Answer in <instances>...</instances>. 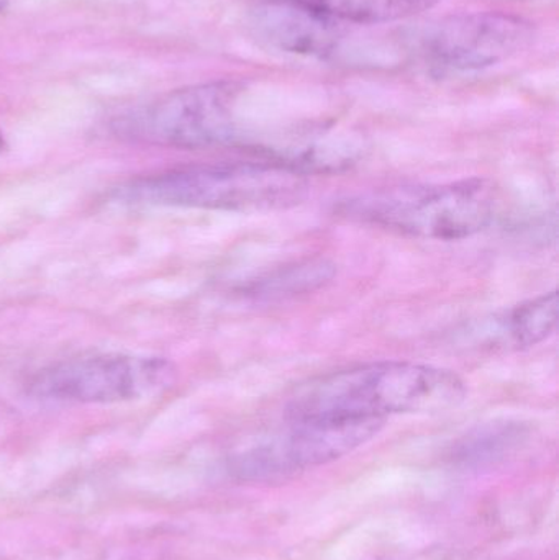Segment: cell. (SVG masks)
Wrapping results in <instances>:
<instances>
[{
    "label": "cell",
    "instance_id": "12",
    "mask_svg": "<svg viewBox=\"0 0 559 560\" xmlns=\"http://www.w3.org/2000/svg\"><path fill=\"white\" fill-rule=\"evenodd\" d=\"M514 430L511 427L488 428L476 436L469 438L463 446V456L473 457V459H488L501 453L505 444L514 441Z\"/></svg>",
    "mask_w": 559,
    "mask_h": 560
},
{
    "label": "cell",
    "instance_id": "4",
    "mask_svg": "<svg viewBox=\"0 0 559 560\" xmlns=\"http://www.w3.org/2000/svg\"><path fill=\"white\" fill-rule=\"evenodd\" d=\"M177 369L156 355H79L46 365L28 382V392L43 401L112 405L143 400L174 387Z\"/></svg>",
    "mask_w": 559,
    "mask_h": 560
},
{
    "label": "cell",
    "instance_id": "2",
    "mask_svg": "<svg viewBox=\"0 0 559 560\" xmlns=\"http://www.w3.org/2000/svg\"><path fill=\"white\" fill-rule=\"evenodd\" d=\"M307 189L305 174L279 163H220L141 177L117 197L141 206L263 212L295 206Z\"/></svg>",
    "mask_w": 559,
    "mask_h": 560
},
{
    "label": "cell",
    "instance_id": "10",
    "mask_svg": "<svg viewBox=\"0 0 559 560\" xmlns=\"http://www.w3.org/2000/svg\"><path fill=\"white\" fill-rule=\"evenodd\" d=\"M289 2L322 13L337 22L386 23L410 19L433 9L440 0H258Z\"/></svg>",
    "mask_w": 559,
    "mask_h": 560
},
{
    "label": "cell",
    "instance_id": "13",
    "mask_svg": "<svg viewBox=\"0 0 559 560\" xmlns=\"http://www.w3.org/2000/svg\"><path fill=\"white\" fill-rule=\"evenodd\" d=\"M10 0H0V12L5 10V7L9 5Z\"/></svg>",
    "mask_w": 559,
    "mask_h": 560
},
{
    "label": "cell",
    "instance_id": "14",
    "mask_svg": "<svg viewBox=\"0 0 559 560\" xmlns=\"http://www.w3.org/2000/svg\"><path fill=\"white\" fill-rule=\"evenodd\" d=\"M5 150V140H3L2 133H0V153Z\"/></svg>",
    "mask_w": 559,
    "mask_h": 560
},
{
    "label": "cell",
    "instance_id": "8",
    "mask_svg": "<svg viewBox=\"0 0 559 560\" xmlns=\"http://www.w3.org/2000/svg\"><path fill=\"white\" fill-rule=\"evenodd\" d=\"M252 26L263 42L298 55H325L341 33L337 20L289 2H259Z\"/></svg>",
    "mask_w": 559,
    "mask_h": 560
},
{
    "label": "cell",
    "instance_id": "1",
    "mask_svg": "<svg viewBox=\"0 0 559 560\" xmlns=\"http://www.w3.org/2000/svg\"><path fill=\"white\" fill-rule=\"evenodd\" d=\"M466 385L455 372L416 362L383 361L312 378L295 390L288 418H377L440 413L458 407Z\"/></svg>",
    "mask_w": 559,
    "mask_h": 560
},
{
    "label": "cell",
    "instance_id": "11",
    "mask_svg": "<svg viewBox=\"0 0 559 560\" xmlns=\"http://www.w3.org/2000/svg\"><path fill=\"white\" fill-rule=\"evenodd\" d=\"M335 269L330 262L318 261L302 262L294 268L281 269L269 278L259 280L249 287V295L258 299H282L294 296L298 293L312 292L334 278Z\"/></svg>",
    "mask_w": 559,
    "mask_h": 560
},
{
    "label": "cell",
    "instance_id": "9",
    "mask_svg": "<svg viewBox=\"0 0 559 560\" xmlns=\"http://www.w3.org/2000/svg\"><path fill=\"white\" fill-rule=\"evenodd\" d=\"M558 312V293H544L489 319L481 336H485L489 348H532L554 335Z\"/></svg>",
    "mask_w": 559,
    "mask_h": 560
},
{
    "label": "cell",
    "instance_id": "6",
    "mask_svg": "<svg viewBox=\"0 0 559 560\" xmlns=\"http://www.w3.org/2000/svg\"><path fill=\"white\" fill-rule=\"evenodd\" d=\"M284 430L235 459L248 480H269L347 456L376 436L377 418H288Z\"/></svg>",
    "mask_w": 559,
    "mask_h": 560
},
{
    "label": "cell",
    "instance_id": "7",
    "mask_svg": "<svg viewBox=\"0 0 559 560\" xmlns=\"http://www.w3.org/2000/svg\"><path fill=\"white\" fill-rule=\"evenodd\" d=\"M534 42V26L501 12L449 16L427 30L422 52L445 69L473 71L514 58Z\"/></svg>",
    "mask_w": 559,
    "mask_h": 560
},
{
    "label": "cell",
    "instance_id": "5",
    "mask_svg": "<svg viewBox=\"0 0 559 560\" xmlns=\"http://www.w3.org/2000/svg\"><path fill=\"white\" fill-rule=\"evenodd\" d=\"M242 88L220 81L179 89L115 121L121 138L153 147L197 148L230 143L236 135Z\"/></svg>",
    "mask_w": 559,
    "mask_h": 560
},
{
    "label": "cell",
    "instance_id": "3",
    "mask_svg": "<svg viewBox=\"0 0 559 560\" xmlns=\"http://www.w3.org/2000/svg\"><path fill=\"white\" fill-rule=\"evenodd\" d=\"M498 212V190L488 179L397 187L345 203L351 219L412 238L459 242L488 229Z\"/></svg>",
    "mask_w": 559,
    "mask_h": 560
}]
</instances>
